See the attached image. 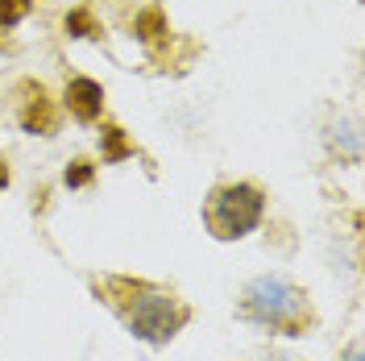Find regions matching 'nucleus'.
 <instances>
[{
    "label": "nucleus",
    "mask_w": 365,
    "mask_h": 361,
    "mask_svg": "<svg viewBox=\"0 0 365 361\" xmlns=\"http://www.w3.org/2000/svg\"><path fill=\"white\" fill-rule=\"evenodd\" d=\"M88 183H91V166L88 162H75L67 171V187H88Z\"/></svg>",
    "instance_id": "8"
},
{
    "label": "nucleus",
    "mask_w": 365,
    "mask_h": 361,
    "mask_svg": "<svg viewBox=\"0 0 365 361\" xmlns=\"http://www.w3.org/2000/svg\"><path fill=\"white\" fill-rule=\"evenodd\" d=\"M100 146H104V154H108V158H125V154H129V146H125V137H120V129H108Z\"/></svg>",
    "instance_id": "6"
},
{
    "label": "nucleus",
    "mask_w": 365,
    "mask_h": 361,
    "mask_svg": "<svg viewBox=\"0 0 365 361\" xmlns=\"http://www.w3.org/2000/svg\"><path fill=\"white\" fill-rule=\"evenodd\" d=\"M237 316L257 324V328L282 332V337H307L316 328L312 299L299 291L291 278H282V274L250 283L245 295H241V303H237Z\"/></svg>",
    "instance_id": "2"
},
{
    "label": "nucleus",
    "mask_w": 365,
    "mask_h": 361,
    "mask_svg": "<svg viewBox=\"0 0 365 361\" xmlns=\"http://www.w3.org/2000/svg\"><path fill=\"white\" fill-rule=\"evenodd\" d=\"M67 108L79 121H96L104 113V88L96 79H71L67 83Z\"/></svg>",
    "instance_id": "4"
},
{
    "label": "nucleus",
    "mask_w": 365,
    "mask_h": 361,
    "mask_svg": "<svg viewBox=\"0 0 365 361\" xmlns=\"http://www.w3.org/2000/svg\"><path fill=\"white\" fill-rule=\"evenodd\" d=\"M34 0H0V25H17L29 17Z\"/></svg>",
    "instance_id": "5"
},
{
    "label": "nucleus",
    "mask_w": 365,
    "mask_h": 361,
    "mask_svg": "<svg viewBox=\"0 0 365 361\" xmlns=\"http://www.w3.org/2000/svg\"><path fill=\"white\" fill-rule=\"evenodd\" d=\"M100 303H108L120 324L145 345H166L182 332V324L191 320V307L175 291L154 287V283H133V278H104Z\"/></svg>",
    "instance_id": "1"
},
{
    "label": "nucleus",
    "mask_w": 365,
    "mask_h": 361,
    "mask_svg": "<svg viewBox=\"0 0 365 361\" xmlns=\"http://www.w3.org/2000/svg\"><path fill=\"white\" fill-rule=\"evenodd\" d=\"M266 216V195L253 183H225L204 200V225L216 241L250 237Z\"/></svg>",
    "instance_id": "3"
},
{
    "label": "nucleus",
    "mask_w": 365,
    "mask_h": 361,
    "mask_svg": "<svg viewBox=\"0 0 365 361\" xmlns=\"http://www.w3.org/2000/svg\"><path fill=\"white\" fill-rule=\"evenodd\" d=\"M67 34H75V38H91V34H96V25H91L88 13H71V17H67Z\"/></svg>",
    "instance_id": "7"
},
{
    "label": "nucleus",
    "mask_w": 365,
    "mask_h": 361,
    "mask_svg": "<svg viewBox=\"0 0 365 361\" xmlns=\"http://www.w3.org/2000/svg\"><path fill=\"white\" fill-rule=\"evenodd\" d=\"M0 187H9V171H4V162H0Z\"/></svg>",
    "instance_id": "9"
}]
</instances>
